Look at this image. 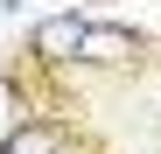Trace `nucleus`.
Masks as SVG:
<instances>
[{
    "label": "nucleus",
    "instance_id": "1",
    "mask_svg": "<svg viewBox=\"0 0 161 154\" xmlns=\"http://www.w3.org/2000/svg\"><path fill=\"white\" fill-rule=\"evenodd\" d=\"M77 56H84L91 70H126L133 56H140V35H133V28H119V21H84Z\"/></svg>",
    "mask_w": 161,
    "mask_h": 154
},
{
    "label": "nucleus",
    "instance_id": "2",
    "mask_svg": "<svg viewBox=\"0 0 161 154\" xmlns=\"http://www.w3.org/2000/svg\"><path fill=\"white\" fill-rule=\"evenodd\" d=\"M77 42H84V21H77V14H49L42 28H35V56L42 63H70Z\"/></svg>",
    "mask_w": 161,
    "mask_h": 154
},
{
    "label": "nucleus",
    "instance_id": "3",
    "mask_svg": "<svg viewBox=\"0 0 161 154\" xmlns=\"http://www.w3.org/2000/svg\"><path fill=\"white\" fill-rule=\"evenodd\" d=\"M0 154H63V126L49 119H21L7 140H0Z\"/></svg>",
    "mask_w": 161,
    "mask_h": 154
}]
</instances>
